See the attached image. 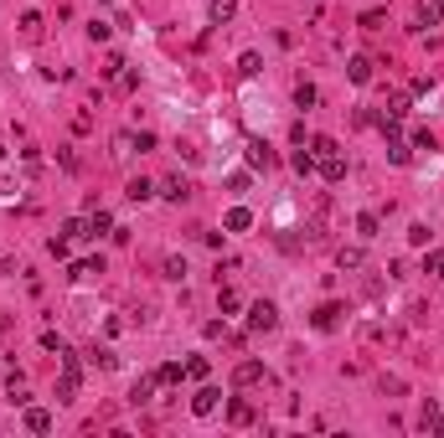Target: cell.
I'll return each mask as SVG.
<instances>
[{
  "mask_svg": "<svg viewBox=\"0 0 444 438\" xmlns=\"http://www.w3.org/2000/svg\"><path fill=\"white\" fill-rule=\"evenodd\" d=\"M21 31H26V36H42V16H36V10H26V16H21Z\"/></svg>",
  "mask_w": 444,
  "mask_h": 438,
  "instance_id": "obj_33",
  "label": "cell"
},
{
  "mask_svg": "<svg viewBox=\"0 0 444 438\" xmlns=\"http://www.w3.org/2000/svg\"><path fill=\"white\" fill-rule=\"evenodd\" d=\"M98 273H103V258H83V263H73V269H68L73 284H83V278H98Z\"/></svg>",
  "mask_w": 444,
  "mask_h": 438,
  "instance_id": "obj_10",
  "label": "cell"
},
{
  "mask_svg": "<svg viewBox=\"0 0 444 438\" xmlns=\"http://www.w3.org/2000/svg\"><path fill=\"white\" fill-rule=\"evenodd\" d=\"M408 109H413V103H408V98H403V93H398V98H387L383 119H393V124H403V119H408Z\"/></svg>",
  "mask_w": 444,
  "mask_h": 438,
  "instance_id": "obj_20",
  "label": "cell"
},
{
  "mask_svg": "<svg viewBox=\"0 0 444 438\" xmlns=\"http://www.w3.org/2000/svg\"><path fill=\"white\" fill-rule=\"evenodd\" d=\"M269 382V366L264 361H238V371H232V387L248 392V387H264Z\"/></svg>",
  "mask_w": 444,
  "mask_h": 438,
  "instance_id": "obj_3",
  "label": "cell"
},
{
  "mask_svg": "<svg viewBox=\"0 0 444 438\" xmlns=\"http://www.w3.org/2000/svg\"><path fill=\"white\" fill-rule=\"evenodd\" d=\"M186 377H191V382L207 377V361H202V356H191V361H186Z\"/></svg>",
  "mask_w": 444,
  "mask_h": 438,
  "instance_id": "obj_36",
  "label": "cell"
},
{
  "mask_svg": "<svg viewBox=\"0 0 444 438\" xmlns=\"http://www.w3.org/2000/svg\"><path fill=\"white\" fill-rule=\"evenodd\" d=\"M181 377H186V366H181V361H165L161 371H155V387H176Z\"/></svg>",
  "mask_w": 444,
  "mask_h": 438,
  "instance_id": "obj_13",
  "label": "cell"
},
{
  "mask_svg": "<svg viewBox=\"0 0 444 438\" xmlns=\"http://www.w3.org/2000/svg\"><path fill=\"white\" fill-rule=\"evenodd\" d=\"M316 103H320L316 83H299V88H295V109H316Z\"/></svg>",
  "mask_w": 444,
  "mask_h": 438,
  "instance_id": "obj_21",
  "label": "cell"
},
{
  "mask_svg": "<svg viewBox=\"0 0 444 438\" xmlns=\"http://www.w3.org/2000/svg\"><path fill=\"white\" fill-rule=\"evenodd\" d=\"M26 428H31V433H47L52 428V413H47V407H26Z\"/></svg>",
  "mask_w": 444,
  "mask_h": 438,
  "instance_id": "obj_18",
  "label": "cell"
},
{
  "mask_svg": "<svg viewBox=\"0 0 444 438\" xmlns=\"http://www.w3.org/2000/svg\"><path fill=\"white\" fill-rule=\"evenodd\" d=\"M150 392H155V377H140V382H135V392H129V402H135V407H140V402H150Z\"/></svg>",
  "mask_w": 444,
  "mask_h": 438,
  "instance_id": "obj_26",
  "label": "cell"
},
{
  "mask_svg": "<svg viewBox=\"0 0 444 438\" xmlns=\"http://www.w3.org/2000/svg\"><path fill=\"white\" fill-rule=\"evenodd\" d=\"M372 68H377L372 57H351V62H346V77H351V83L362 88V83H372Z\"/></svg>",
  "mask_w": 444,
  "mask_h": 438,
  "instance_id": "obj_7",
  "label": "cell"
},
{
  "mask_svg": "<svg viewBox=\"0 0 444 438\" xmlns=\"http://www.w3.org/2000/svg\"><path fill=\"white\" fill-rule=\"evenodd\" d=\"M114 155H135V135H114Z\"/></svg>",
  "mask_w": 444,
  "mask_h": 438,
  "instance_id": "obj_35",
  "label": "cell"
},
{
  "mask_svg": "<svg viewBox=\"0 0 444 438\" xmlns=\"http://www.w3.org/2000/svg\"><path fill=\"white\" fill-rule=\"evenodd\" d=\"M424 273L429 278H444V253H439V248H429V253H424Z\"/></svg>",
  "mask_w": 444,
  "mask_h": 438,
  "instance_id": "obj_25",
  "label": "cell"
},
{
  "mask_svg": "<svg viewBox=\"0 0 444 438\" xmlns=\"http://www.w3.org/2000/svg\"><path fill=\"white\" fill-rule=\"evenodd\" d=\"M413 16H419V26H439V21H444V0H419V10H413Z\"/></svg>",
  "mask_w": 444,
  "mask_h": 438,
  "instance_id": "obj_9",
  "label": "cell"
},
{
  "mask_svg": "<svg viewBox=\"0 0 444 438\" xmlns=\"http://www.w3.org/2000/svg\"><path fill=\"white\" fill-rule=\"evenodd\" d=\"M68 243H73L68 232H62V237H52V243H47V248H52V258H68Z\"/></svg>",
  "mask_w": 444,
  "mask_h": 438,
  "instance_id": "obj_37",
  "label": "cell"
},
{
  "mask_svg": "<svg viewBox=\"0 0 444 438\" xmlns=\"http://www.w3.org/2000/svg\"><path fill=\"white\" fill-rule=\"evenodd\" d=\"M217 304H222V315H232V310H238V289H217Z\"/></svg>",
  "mask_w": 444,
  "mask_h": 438,
  "instance_id": "obj_29",
  "label": "cell"
},
{
  "mask_svg": "<svg viewBox=\"0 0 444 438\" xmlns=\"http://www.w3.org/2000/svg\"><path fill=\"white\" fill-rule=\"evenodd\" d=\"M57 356H62V382H57V402H73V397H77V382H83V366H77V356H73L68 346H62Z\"/></svg>",
  "mask_w": 444,
  "mask_h": 438,
  "instance_id": "obj_1",
  "label": "cell"
},
{
  "mask_svg": "<svg viewBox=\"0 0 444 438\" xmlns=\"http://www.w3.org/2000/svg\"><path fill=\"white\" fill-rule=\"evenodd\" d=\"M429 237H434V232H429L424 222H413V227H408V243H413V248H429Z\"/></svg>",
  "mask_w": 444,
  "mask_h": 438,
  "instance_id": "obj_32",
  "label": "cell"
},
{
  "mask_svg": "<svg viewBox=\"0 0 444 438\" xmlns=\"http://www.w3.org/2000/svg\"><path fill=\"white\" fill-rule=\"evenodd\" d=\"M0 335H6V320H0Z\"/></svg>",
  "mask_w": 444,
  "mask_h": 438,
  "instance_id": "obj_40",
  "label": "cell"
},
{
  "mask_svg": "<svg viewBox=\"0 0 444 438\" xmlns=\"http://www.w3.org/2000/svg\"><path fill=\"white\" fill-rule=\"evenodd\" d=\"M165 278H176V284H181V278H186V258H165Z\"/></svg>",
  "mask_w": 444,
  "mask_h": 438,
  "instance_id": "obj_34",
  "label": "cell"
},
{
  "mask_svg": "<svg viewBox=\"0 0 444 438\" xmlns=\"http://www.w3.org/2000/svg\"><path fill=\"white\" fill-rule=\"evenodd\" d=\"M228 423L232 428H248V423H253V407L248 402H228Z\"/></svg>",
  "mask_w": 444,
  "mask_h": 438,
  "instance_id": "obj_19",
  "label": "cell"
},
{
  "mask_svg": "<svg viewBox=\"0 0 444 438\" xmlns=\"http://www.w3.org/2000/svg\"><path fill=\"white\" fill-rule=\"evenodd\" d=\"M336 263H341V273H346V269H362V263H367V253H362V248H341V253H336Z\"/></svg>",
  "mask_w": 444,
  "mask_h": 438,
  "instance_id": "obj_24",
  "label": "cell"
},
{
  "mask_svg": "<svg viewBox=\"0 0 444 438\" xmlns=\"http://www.w3.org/2000/svg\"><path fill=\"white\" fill-rule=\"evenodd\" d=\"M243 150H248V165H253V170H269V165H274V150H269L264 139H248Z\"/></svg>",
  "mask_w": 444,
  "mask_h": 438,
  "instance_id": "obj_6",
  "label": "cell"
},
{
  "mask_svg": "<svg viewBox=\"0 0 444 438\" xmlns=\"http://www.w3.org/2000/svg\"><path fill=\"white\" fill-rule=\"evenodd\" d=\"M238 73L243 77H258V73H264V57H258V52H243V57H238Z\"/></svg>",
  "mask_w": 444,
  "mask_h": 438,
  "instance_id": "obj_23",
  "label": "cell"
},
{
  "mask_svg": "<svg viewBox=\"0 0 444 438\" xmlns=\"http://www.w3.org/2000/svg\"><path fill=\"white\" fill-rule=\"evenodd\" d=\"M336 320H341V304H320V310L310 315V325H316V330H336Z\"/></svg>",
  "mask_w": 444,
  "mask_h": 438,
  "instance_id": "obj_12",
  "label": "cell"
},
{
  "mask_svg": "<svg viewBox=\"0 0 444 438\" xmlns=\"http://www.w3.org/2000/svg\"><path fill=\"white\" fill-rule=\"evenodd\" d=\"M295 170H299V176H310V170H316V155H310V150H295V160H290Z\"/></svg>",
  "mask_w": 444,
  "mask_h": 438,
  "instance_id": "obj_30",
  "label": "cell"
},
{
  "mask_svg": "<svg viewBox=\"0 0 444 438\" xmlns=\"http://www.w3.org/2000/svg\"><path fill=\"white\" fill-rule=\"evenodd\" d=\"M62 232H68V237H94V232H88V217H73V222H62Z\"/></svg>",
  "mask_w": 444,
  "mask_h": 438,
  "instance_id": "obj_31",
  "label": "cell"
},
{
  "mask_svg": "<svg viewBox=\"0 0 444 438\" xmlns=\"http://www.w3.org/2000/svg\"><path fill=\"white\" fill-rule=\"evenodd\" d=\"M316 170H320V181H346V160H341V155H320V160H316Z\"/></svg>",
  "mask_w": 444,
  "mask_h": 438,
  "instance_id": "obj_5",
  "label": "cell"
},
{
  "mask_svg": "<svg viewBox=\"0 0 444 438\" xmlns=\"http://www.w3.org/2000/svg\"><path fill=\"white\" fill-rule=\"evenodd\" d=\"M279 325V310H274L269 299H258V304H248V330L253 335H269V330Z\"/></svg>",
  "mask_w": 444,
  "mask_h": 438,
  "instance_id": "obj_2",
  "label": "cell"
},
{
  "mask_svg": "<svg viewBox=\"0 0 444 438\" xmlns=\"http://www.w3.org/2000/svg\"><path fill=\"white\" fill-rule=\"evenodd\" d=\"M357 237H367V243L377 237V211H362V217H357Z\"/></svg>",
  "mask_w": 444,
  "mask_h": 438,
  "instance_id": "obj_28",
  "label": "cell"
},
{
  "mask_svg": "<svg viewBox=\"0 0 444 438\" xmlns=\"http://www.w3.org/2000/svg\"><path fill=\"white\" fill-rule=\"evenodd\" d=\"M124 196H129V202H150V196H155V186H150L145 176H135V181L124 186Z\"/></svg>",
  "mask_w": 444,
  "mask_h": 438,
  "instance_id": "obj_17",
  "label": "cell"
},
{
  "mask_svg": "<svg viewBox=\"0 0 444 438\" xmlns=\"http://www.w3.org/2000/svg\"><path fill=\"white\" fill-rule=\"evenodd\" d=\"M387 160H393V165H408L413 160V144L403 139V135H387Z\"/></svg>",
  "mask_w": 444,
  "mask_h": 438,
  "instance_id": "obj_8",
  "label": "cell"
},
{
  "mask_svg": "<svg viewBox=\"0 0 444 438\" xmlns=\"http://www.w3.org/2000/svg\"><path fill=\"white\" fill-rule=\"evenodd\" d=\"M88 36H94V42H109V21H88Z\"/></svg>",
  "mask_w": 444,
  "mask_h": 438,
  "instance_id": "obj_39",
  "label": "cell"
},
{
  "mask_svg": "<svg viewBox=\"0 0 444 438\" xmlns=\"http://www.w3.org/2000/svg\"><path fill=\"white\" fill-rule=\"evenodd\" d=\"M419 428H424V433H439V438H444V413H439V407H434V402H429V407H424V418H419Z\"/></svg>",
  "mask_w": 444,
  "mask_h": 438,
  "instance_id": "obj_15",
  "label": "cell"
},
{
  "mask_svg": "<svg viewBox=\"0 0 444 438\" xmlns=\"http://www.w3.org/2000/svg\"><path fill=\"white\" fill-rule=\"evenodd\" d=\"M383 26V10H362V31H377Z\"/></svg>",
  "mask_w": 444,
  "mask_h": 438,
  "instance_id": "obj_38",
  "label": "cell"
},
{
  "mask_svg": "<svg viewBox=\"0 0 444 438\" xmlns=\"http://www.w3.org/2000/svg\"><path fill=\"white\" fill-rule=\"evenodd\" d=\"M310 155L320 160V155H341V150H336V139H331V135H316V139H310Z\"/></svg>",
  "mask_w": 444,
  "mask_h": 438,
  "instance_id": "obj_27",
  "label": "cell"
},
{
  "mask_svg": "<svg viewBox=\"0 0 444 438\" xmlns=\"http://www.w3.org/2000/svg\"><path fill=\"white\" fill-rule=\"evenodd\" d=\"M222 227H228V232H248V227H253V211H248V206H232L228 217H222Z\"/></svg>",
  "mask_w": 444,
  "mask_h": 438,
  "instance_id": "obj_11",
  "label": "cell"
},
{
  "mask_svg": "<svg viewBox=\"0 0 444 438\" xmlns=\"http://www.w3.org/2000/svg\"><path fill=\"white\" fill-rule=\"evenodd\" d=\"M207 16H212L217 26H222V21H232V16H238V0H212V6H207Z\"/></svg>",
  "mask_w": 444,
  "mask_h": 438,
  "instance_id": "obj_16",
  "label": "cell"
},
{
  "mask_svg": "<svg viewBox=\"0 0 444 438\" xmlns=\"http://www.w3.org/2000/svg\"><path fill=\"white\" fill-rule=\"evenodd\" d=\"M161 196H165V202H186V196H191V186L176 176V181H165V186H161Z\"/></svg>",
  "mask_w": 444,
  "mask_h": 438,
  "instance_id": "obj_22",
  "label": "cell"
},
{
  "mask_svg": "<svg viewBox=\"0 0 444 438\" xmlns=\"http://www.w3.org/2000/svg\"><path fill=\"white\" fill-rule=\"evenodd\" d=\"M88 232H94V237L114 232V217H109V211H103V206H94V211H88Z\"/></svg>",
  "mask_w": 444,
  "mask_h": 438,
  "instance_id": "obj_14",
  "label": "cell"
},
{
  "mask_svg": "<svg viewBox=\"0 0 444 438\" xmlns=\"http://www.w3.org/2000/svg\"><path fill=\"white\" fill-rule=\"evenodd\" d=\"M217 407H222V392L217 387H202L197 397H191V413H197V418H212Z\"/></svg>",
  "mask_w": 444,
  "mask_h": 438,
  "instance_id": "obj_4",
  "label": "cell"
}]
</instances>
